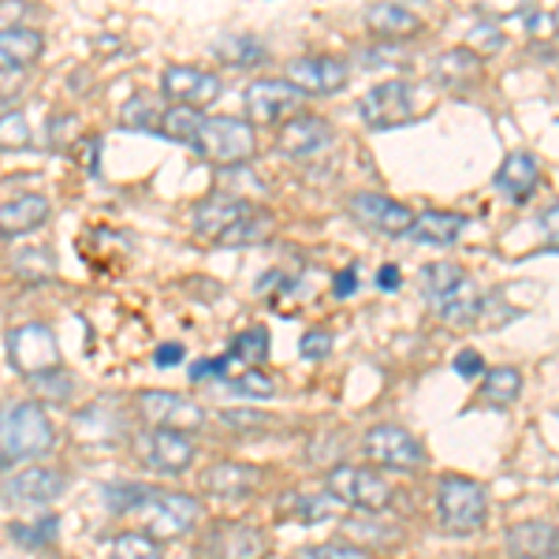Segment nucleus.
I'll list each match as a JSON object with an SVG mask.
<instances>
[{
    "label": "nucleus",
    "instance_id": "nucleus-27",
    "mask_svg": "<svg viewBox=\"0 0 559 559\" xmlns=\"http://www.w3.org/2000/svg\"><path fill=\"white\" fill-rule=\"evenodd\" d=\"M366 26L377 34V38L392 41V38H411V34H418L421 20L403 4H373L366 12Z\"/></svg>",
    "mask_w": 559,
    "mask_h": 559
},
{
    "label": "nucleus",
    "instance_id": "nucleus-28",
    "mask_svg": "<svg viewBox=\"0 0 559 559\" xmlns=\"http://www.w3.org/2000/svg\"><path fill=\"white\" fill-rule=\"evenodd\" d=\"M45 52V38L31 26H4L0 34V57L8 68H31Z\"/></svg>",
    "mask_w": 559,
    "mask_h": 559
},
{
    "label": "nucleus",
    "instance_id": "nucleus-17",
    "mask_svg": "<svg viewBox=\"0 0 559 559\" xmlns=\"http://www.w3.org/2000/svg\"><path fill=\"white\" fill-rule=\"evenodd\" d=\"M254 213V205L242 202V198H231V194H210L194 205L191 221H194V231L210 242H221L228 231H236L247 216Z\"/></svg>",
    "mask_w": 559,
    "mask_h": 559
},
{
    "label": "nucleus",
    "instance_id": "nucleus-32",
    "mask_svg": "<svg viewBox=\"0 0 559 559\" xmlns=\"http://www.w3.org/2000/svg\"><path fill=\"white\" fill-rule=\"evenodd\" d=\"M205 116L198 108H183V105H173L165 116H160V134H168L173 142H187L191 146L198 128H202Z\"/></svg>",
    "mask_w": 559,
    "mask_h": 559
},
{
    "label": "nucleus",
    "instance_id": "nucleus-49",
    "mask_svg": "<svg viewBox=\"0 0 559 559\" xmlns=\"http://www.w3.org/2000/svg\"><path fill=\"white\" fill-rule=\"evenodd\" d=\"M183 344H165V347H157V355H153V362H157L160 369H168V366H176V362H183Z\"/></svg>",
    "mask_w": 559,
    "mask_h": 559
},
{
    "label": "nucleus",
    "instance_id": "nucleus-10",
    "mask_svg": "<svg viewBox=\"0 0 559 559\" xmlns=\"http://www.w3.org/2000/svg\"><path fill=\"white\" fill-rule=\"evenodd\" d=\"M302 97V90H295L287 79H254L242 94V105H247V116L254 123H276L284 116L299 112Z\"/></svg>",
    "mask_w": 559,
    "mask_h": 559
},
{
    "label": "nucleus",
    "instance_id": "nucleus-22",
    "mask_svg": "<svg viewBox=\"0 0 559 559\" xmlns=\"http://www.w3.org/2000/svg\"><path fill=\"white\" fill-rule=\"evenodd\" d=\"M261 471L247 463H213L210 471L202 474V489L216 496V500H242L258 489Z\"/></svg>",
    "mask_w": 559,
    "mask_h": 559
},
{
    "label": "nucleus",
    "instance_id": "nucleus-33",
    "mask_svg": "<svg viewBox=\"0 0 559 559\" xmlns=\"http://www.w3.org/2000/svg\"><path fill=\"white\" fill-rule=\"evenodd\" d=\"M276 231V224H273V216L269 213H261V210H254L247 216V221L239 224L236 231H228L216 247H254V242H265L269 236Z\"/></svg>",
    "mask_w": 559,
    "mask_h": 559
},
{
    "label": "nucleus",
    "instance_id": "nucleus-2",
    "mask_svg": "<svg viewBox=\"0 0 559 559\" xmlns=\"http://www.w3.org/2000/svg\"><path fill=\"white\" fill-rule=\"evenodd\" d=\"M485 515H489V500H485V489L474 481V477H463V474L440 477L437 522L444 534H452V537L474 534V530L485 526Z\"/></svg>",
    "mask_w": 559,
    "mask_h": 559
},
{
    "label": "nucleus",
    "instance_id": "nucleus-46",
    "mask_svg": "<svg viewBox=\"0 0 559 559\" xmlns=\"http://www.w3.org/2000/svg\"><path fill=\"white\" fill-rule=\"evenodd\" d=\"M455 373L459 377H481L485 373V358L477 350H459L455 355Z\"/></svg>",
    "mask_w": 559,
    "mask_h": 559
},
{
    "label": "nucleus",
    "instance_id": "nucleus-51",
    "mask_svg": "<svg viewBox=\"0 0 559 559\" xmlns=\"http://www.w3.org/2000/svg\"><path fill=\"white\" fill-rule=\"evenodd\" d=\"M556 26H559V12H556Z\"/></svg>",
    "mask_w": 559,
    "mask_h": 559
},
{
    "label": "nucleus",
    "instance_id": "nucleus-19",
    "mask_svg": "<svg viewBox=\"0 0 559 559\" xmlns=\"http://www.w3.org/2000/svg\"><path fill=\"white\" fill-rule=\"evenodd\" d=\"M64 492V477L57 471H45V466H31V471L8 477L4 485V500L8 503H31V508H45V503H52L57 496Z\"/></svg>",
    "mask_w": 559,
    "mask_h": 559
},
{
    "label": "nucleus",
    "instance_id": "nucleus-16",
    "mask_svg": "<svg viewBox=\"0 0 559 559\" xmlns=\"http://www.w3.org/2000/svg\"><path fill=\"white\" fill-rule=\"evenodd\" d=\"M160 94H165L168 102L202 112L205 105H213L216 97H221V79L210 75V71L173 64V68H165V75H160Z\"/></svg>",
    "mask_w": 559,
    "mask_h": 559
},
{
    "label": "nucleus",
    "instance_id": "nucleus-31",
    "mask_svg": "<svg viewBox=\"0 0 559 559\" xmlns=\"http://www.w3.org/2000/svg\"><path fill=\"white\" fill-rule=\"evenodd\" d=\"M228 355L236 358V362L247 366V369H261V362H269V332L261 329V324L239 332V336L231 340Z\"/></svg>",
    "mask_w": 559,
    "mask_h": 559
},
{
    "label": "nucleus",
    "instance_id": "nucleus-37",
    "mask_svg": "<svg viewBox=\"0 0 559 559\" xmlns=\"http://www.w3.org/2000/svg\"><path fill=\"white\" fill-rule=\"evenodd\" d=\"M108 559H165L157 548V540H153L150 534H120L112 540V552H108Z\"/></svg>",
    "mask_w": 559,
    "mask_h": 559
},
{
    "label": "nucleus",
    "instance_id": "nucleus-35",
    "mask_svg": "<svg viewBox=\"0 0 559 559\" xmlns=\"http://www.w3.org/2000/svg\"><path fill=\"white\" fill-rule=\"evenodd\" d=\"M57 530H60L57 515H38L34 522H15V526H8V537L20 540L26 548H38V545H52Z\"/></svg>",
    "mask_w": 559,
    "mask_h": 559
},
{
    "label": "nucleus",
    "instance_id": "nucleus-43",
    "mask_svg": "<svg viewBox=\"0 0 559 559\" xmlns=\"http://www.w3.org/2000/svg\"><path fill=\"white\" fill-rule=\"evenodd\" d=\"M299 355L306 358V362H321V358H329L332 355V332L329 329H310L299 340Z\"/></svg>",
    "mask_w": 559,
    "mask_h": 559
},
{
    "label": "nucleus",
    "instance_id": "nucleus-40",
    "mask_svg": "<svg viewBox=\"0 0 559 559\" xmlns=\"http://www.w3.org/2000/svg\"><path fill=\"white\" fill-rule=\"evenodd\" d=\"M221 426L231 432H265L273 418L261 411H221Z\"/></svg>",
    "mask_w": 559,
    "mask_h": 559
},
{
    "label": "nucleus",
    "instance_id": "nucleus-11",
    "mask_svg": "<svg viewBox=\"0 0 559 559\" xmlns=\"http://www.w3.org/2000/svg\"><path fill=\"white\" fill-rule=\"evenodd\" d=\"M284 79L295 90H302V94L329 97L347 86L350 71H347V60H340V57H299L284 68Z\"/></svg>",
    "mask_w": 559,
    "mask_h": 559
},
{
    "label": "nucleus",
    "instance_id": "nucleus-5",
    "mask_svg": "<svg viewBox=\"0 0 559 559\" xmlns=\"http://www.w3.org/2000/svg\"><path fill=\"white\" fill-rule=\"evenodd\" d=\"M198 500L187 492H157L153 489L146 500L139 503V522L142 534H150L153 540H179L183 534H191L198 522Z\"/></svg>",
    "mask_w": 559,
    "mask_h": 559
},
{
    "label": "nucleus",
    "instance_id": "nucleus-36",
    "mask_svg": "<svg viewBox=\"0 0 559 559\" xmlns=\"http://www.w3.org/2000/svg\"><path fill=\"white\" fill-rule=\"evenodd\" d=\"M12 269H15V276H20V280H31V284H41V280H52V269H57V258H52V250L34 247V250H23V254H15Z\"/></svg>",
    "mask_w": 559,
    "mask_h": 559
},
{
    "label": "nucleus",
    "instance_id": "nucleus-6",
    "mask_svg": "<svg viewBox=\"0 0 559 559\" xmlns=\"http://www.w3.org/2000/svg\"><path fill=\"white\" fill-rule=\"evenodd\" d=\"M8 366L23 377H41L60 369V347L49 324L31 321L8 332Z\"/></svg>",
    "mask_w": 559,
    "mask_h": 559
},
{
    "label": "nucleus",
    "instance_id": "nucleus-14",
    "mask_svg": "<svg viewBox=\"0 0 559 559\" xmlns=\"http://www.w3.org/2000/svg\"><path fill=\"white\" fill-rule=\"evenodd\" d=\"M347 210L355 213V221H362L366 228L381 231V236H411L414 221H418L403 202H395V198H388V194H369V191L350 194Z\"/></svg>",
    "mask_w": 559,
    "mask_h": 559
},
{
    "label": "nucleus",
    "instance_id": "nucleus-24",
    "mask_svg": "<svg viewBox=\"0 0 559 559\" xmlns=\"http://www.w3.org/2000/svg\"><path fill=\"white\" fill-rule=\"evenodd\" d=\"M432 79L448 90H471L477 79H481V57L471 49V45H459V49H444L437 60H432Z\"/></svg>",
    "mask_w": 559,
    "mask_h": 559
},
{
    "label": "nucleus",
    "instance_id": "nucleus-41",
    "mask_svg": "<svg viewBox=\"0 0 559 559\" xmlns=\"http://www.w3.org/2000/svg\"><path fill=\"white\" fill-rule=\"evenodd\" d=\"M0 142H4V150H15V146H26L31 142V128H26V116L20 108H4V116H0Z\"/></svg>",
    "mask_w": 559,
    "mask_h": 559
},
{
    "label": "nucleus",
    "instance_id": "nucleus-38",
    "mask_svg": "<svg viewBox=\"0 0 559 559\" xmlns=\"http://www.w3.org/2000/svg\"><path fill=\"white\" fill-rule=\"evenodd\" d=\"M228 388L236 395H247V400H273L276 395V384L265 369H242V373L231 377Z\"/></svg>",
    "mask_w": 559,
    "mask_h": 559
},
{
    "label": "nucleus",
    "instance_id": "nucleus-50",
    "mask_svg": "<svg viewBox=\"0 0 559 559\" xmlns=\"http://www.w3.org/2000/svg\"><path fill=\"white\" fill-rule=\"evenodd\" d=\"M377 287H381V292H395V287H400V269L381 265V273H377Z\"/></svg>",
    "mask_w": 559,
    "mask_h": 559
},
{
    "label": "nucleus",
    "instance_id": "nucleus-21",
    "mask_svg": "<svg viewBox=\"0 0 559 559\" xmlns=\"http://www.w3.org/2000/svg\"><path fill=\"white\" fill-rule=\"evenodd\" d=\"M537 160H534V153H526V150H515V153H508L503 157V165H500V173H496V191H500L508 202H530L537 191Z\"/></svg>",
    "mask_w": 559,
    "mask_h": 559
},
{
    "label": "nucleus",
    "instance_id": "nucleus-44",
    "mask_svg": "<svg viewBox=\"0 0 559 559\" xmlns=\"http://www.w3.org/2000/svg\"><path fill=\"white\" fill-rule=\"evenodd\" d=\"M471 49H477V52H500L503 49V34H500V26L496 23H477L474 31H471Z\"/></svg>",
    "mask_w": 559,
    "mask_h": 559
},
{
    "label": "nucleus",
    "instance_id": "nucleus-7",
    "mask_svg": "<svg viewBox=\"0 0 559 559\" xmlns=\"http://www.w3.org/2000/svg\"><path fill=\"white\" fill-rule=\"evenodd\" d=\"M329 492L336 496V500L350 503V508H362V511H384L388 503H392V485L384 481L377 471H369V466H332L329 471Z\"/></svg>",
    "mask_w": 559,
    "mask_h": 559
},
{
    "label": "nucleus",
    "instance_id": "nucleus-34",
    "mask_svg": "<svg viewBox=\"0 0 559 559\" xmlns=\"http://www.w3.org/2000/svg\"><path fill=\"white\" fill-rule=\"evenodd\" d=\"M150 492L153 489H146V485H131V481H108L102 489L112 515H134V511H139V503L146 500Z\"/></svg>",
    "mask_w": 559,
    "mask_h": 559
},
{
    "label": "nucleus",
    "instance_id": "nucleus-3",
    "mask_svg": "<svg viewBox=\"0 0 559 559\" xmlns=\"http://www.w3.org/2000/svg\"><path fill=\"white\" fill-rule=\"evenodd\" d=\"M52 440H57V429H52V418L38 403H15V407L4 411V429H0L4 466L45 455Z\"/></svg>",
    "mask_w": 559,
    "mask_h": 559
},
{
    "label": "nucleus",
    "instance_id": "nucleus-45",
    "mask_svg": "<svg viewBox=\"0 0 559 559\" xmlns=\"http://www.w3.org/2000/svg\"><path fill=\"white\" fill-rule=\"evenodd\" d=\"M120 120H123V128H146V123H153V105L142 94H134L131 102L123 105Z\"/></svg>",
    "mask_w": 559,
    "mask_h": 559
},
{
    "label": "nucleus",
    "instance_id": "nucleus-23",
    "mask_svg": "<svg viewBox=\"0 0 559 559\" xmlns=\"http://www.w3.org/2000/svg\"><path fill=\"white\" fill-rule=\"evenodd\" d=\"M340 508H344V500H336L332 492H287L276 500V515L287 522H302V526L329 522Z\"/></svg>",
    "mask_w": 559,
    "mask_h": 559
},
{
    "label": "nucleus",
    "instance_id": "nucleus-47",
    "mask_svg": "<svg viewBox=\"0 0 559 559\" xmlns=\"http://www.w3.org/2000/svg\"><path fill=\"white\" fill-rule=\"evenodd\" d=\"M537 228L548 242H556L559 247V205H548V210L537 216Z\"/></svg>",
    "mask_w": 559,
    "mask_h": 559
},
{
    "label": "nucleus",
    "instance_id": "nucleus-13",
    "mask_svg": "<svg viewBox=\"0 0 559 559\" xmlns=\"http://www.w3.org/2000/svg\"><path fill=\"white\" fill-rule=\"evenodd\" d=\"M142 463L157 474H183L194 463V444L187 432L176 429H146L139 437Z\"/></svg>",
    "mask_w": 559,
    "mask_h": 559
},
{
    "label": "nucleus",
    "instance_id": "nucleus-8",
    "mask_svg": "<svg viewBox=\"0 0 559 559\" xmlns=\"http://www.w3.org/2000/svg\"><path fill=\"white\" fill-rule=\"evenodd\" d=\"M362 452L369 463L388 466V471H418L426 463L421 444L403 426H373L362 437Z\"/></svg>",
    "mask_w": 559,
    "mask_h": 559
},
{
    "label": "nucleus",
    "instance_id": "nucleus-12",
    "mask_svg": "<svg viewBox=\"0 0 559 559\" xmlns=\"http://www.w3.org/2000/svg\"><path fill=\"white\" fill-rule=\"evenodd\" d=\"M269 534L250 522H216L205 537V552L213 559H269Z\"/></svg>",
    "mask_w": 559,
    "mask_h": 559
},
{
    "label": "nucleus",
    "instance_id": "nucleus-4",
    "mask_svg": "<svg viewBox=\"0 0 559 559\" xmlns=\"http://www.w3.org/2000/svg\"><path fill=\"white\" fill-rule=\"evenodd\" d=\"M191 150L198 157L216 160L224 168H236L242 160L254 157V128L231 116H205L202 128H198Z\"/></svg>",
    "mask_w": 559,
    "mask_h": 559
},
{
    "label": "nucleus",
    "instance_id": "nucleus-30",
    "mask_svg": "<svg viewBox=\"0 0 559 559\" xmlns=\"http://www.w3.org/2000/svg\"><path fill=\"white\" fill-rule=\"evenodd\" d=\"M522 392V373L511 366H500L492 373H485V384H481V400L489 407H511Z\"/></svg>",
    "mask_w": 559,
    "mask_h": 559
},
{
    "label": "nucleus",
    "instance_id": "nucleus-48",
    "mask_svg": "<svg viewBox=\"0 0 559 559\" xmlns=\"http://www.w3.org/2000/svg\"><path fill=\"white\" fill-rule=\"evenodd\" d=\"M355 287H358V265H347L344 273H336V280H332V292H336L340 299L355 295Z\"/></svg>",
    "mask_w": 559,
    "mask_h": 559
},
{
    "label": "nucleus",
    "instance_id": "nucleus-18",
    "mask_svg": "<svg viewBox=\"0 0 559 559\" xmlns=\"http://www.w3.org/2000/svg\"><path fill=\"white\" fill-rule=\"evenodd\" d=\"M332 128L321 116H295L292 123H284L280 131V153L292 160H313L332 146Z\"/></svg>",
    "mask_w": 559,
    "mask_h": 559
},
{
    "label": "nucleus",
    "instance_id": "nucleus-25",
    "mask_svg": "<svg viewBox=\"0 0 559 559\" xmlns=\"http://www.w3.org/2000/svg\"><path fill=\"white\" fill-rule=\"evenodd\" d=\"M45 221H49V202L41 194H20L12 202H4V210H0V236L12 242L26 236V231L41 228Z\"/></svg>",
    "mask_w": 559,
    "mask_h": 559
},
{
    "label": "nucleus",
    "instance_id": "nucleus-29",
    "mask_svg": "<svg viewBox=\"0 0 559 559\" xmlns=\"http://www.w3.org/2000/svg\"><path fill=\"white\" fill-rule=\"evenodd\" d=\"M213 57H221L231 68H250L258 60H265V45L254 34H224V38L213 41Z\"/></svg>",
    "mask_w": 559,
    "mask_h": 559
},
{
    "label": "nucleus",
    "instance_id": "nucleus-1",
    "mask_svg": "<svg viewBox=\"0 0 559 559\" xmlns=\"http://www.w3.org/2000/svg\"><path fill=\"white\" fill-rule=\"evenodd\" d=\"M421 284V299L429 302V310L437 313L440 321L448 324H474L481 318L485 299L477 292V284L463 273L452 261H437V265H426L418 276Z\"/></svg>",
    "mask_w": 559,
    "mask_h": 559
},
{
    "label": "nucleus",
    "instance_id": "nucleus-9",
    "mask_svg": "<svg viewBox=\"0 0 559 559\" xmlns=\"http://www.w3.org/2000/svg\"><path fill=\"white\" fill-rule=\"evenodd\" d=\"M362 120L369 128L388 131V128H403V123L414 120V90L403 83V79H392V83H377L358 105Z\"/></svg>",
    "mask_w": 559,
    "mask_h": 559
},
{
    "label": "nucleus",
    "instance_id": "nucleus-26",
    "mask_svg": "<svg viewBox=\"0 0 559 559\" xmlns=\"http://www.w3.org/2000/svg\"><path fill=\"white\" fill-rule=\"evenodd\" d=\"M463 228H466V216L429 210V213H418L407 239L418 242V247H452V242L463 236Z\"/></svg>",
    "mask_w": 559,
    "mask_h": 559
},
{
    "label": "nucleus",
    "instance_id": "nucleus-20",
    "mask_svg": "<svg viewBox=\"0 0 559 559\" xmlns=\"http://www.w3.org/2000/svg\"><path fill=\"white\" fill-rule=\"evenodd\" d=\"M508 548L515 559H559V526L552 522H519L508 530Z\"/></svg>",
    "mask_w": 559,
    "mask_h": 559
},
{
    "label": "nucleus",
    "instance_id": "nucleus-42",
    "mask_svg": "<svg viewBox=\"0 0 559 559\" xmlns=\"http://www.w3.org/2000/svg\"><path fill=\"white\" fill-rule=\"evenodd\" d=\"M295 559H373V556L358 545H313V548H299Z\"/></svg>",
    "mask_w": 559,
    "mask_h": 559
},
{
    "label": "nucleus",
    "instance_id": "nucleus-15",
    "mask_svg": "<svg viewBox=\"0 0 559 559\" xmlns=\"http://www.w3.org/2000/svg\"><path fill=\"white\" fill-rule=\"evenodd\" d=\"M139 414L150 421V429H176V432L198 429L205 418V411L198 407L194 400L176 395V392H142Z\"/></svg>",
    "mask_w": 559,
    "mask_h": 559
},
{
    "label": "nucleus",
    "instance_id": "nucleus-39",
    "mask_svg": "<svg viewBox=\"0 0 559 559\" xmlns=\"http://www.w3.org/2000/svg\"><path fill=\"white\" fill-rule=\"evenodd\" d=\"M31 388L49 403H68L71 392H75V381L64 369H52V373H41V377H31Z\"/></svg>",
    "mask_w": 559,
    "mask_h": 559
}]
</instances>
